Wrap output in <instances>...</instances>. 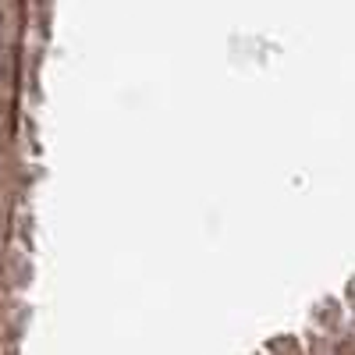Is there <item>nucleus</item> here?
Segmentation results:
<instances>
[{
  "instance_id": "f257e3e1",
  "label": "nucleus",
  "mask_w": 355,
  "mask_h": 355,
  "mask_svg": "<svg viewBox=\"0 0 355 355\" xmlns=\"http://www.w3.org/2000/svg\"><path fill=\"white\" fill-rule=\"evenodd\" d=\"M4 71H8V61H4V53H0V78H4Z\"/></svg>"
},
{
  "instance_id": "f03ea898",
  "label": "nucleus",
  "mask_w": 355,
  "mask_h": 355,
  "mask_svg": "<svg viewBox=\"0 0 355 355\" xmlns=\"http://www.w3.org/2000/svg\"><path fill=\"white\" fill-rule=\"evenodd\" d=\"M0 25H4V15H0Z\"/></svg>"
}]
</instances>
